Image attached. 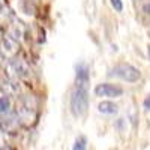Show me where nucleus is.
I'll list each match as a JSON object with an SVG mask.
<instances>
[{
  "mask_svg": "<svg viewBox=\"0 0 150 150\" xmlns=\"http://www.w3.org/2000/svg\"><path fill=\"white\" fill-rule=\"evenodd\" d=\"M12 20H14V15H12V11L9 6H3L0 8V21L2 23H11Z\"/></svg>",
  "mask_w": 150,
  "mask_h": 150,
  "instance_id": "ddd939ff",
  "label": "nucleus"
},
{
  "mask_svg": "<svg viewBox=\"0 0 150 150\" xmlns=\"http://www.w3.org/2000/svg\"><path fill=\"white\" fill-rule=\"evenodd\" d=\"M0 150H17V149L12 147V146H8V144H3L2 147H0Z\"/></svg>",
  "mask_w": 150,
  "mask_h": 150,
  "instance_id": "f3484780",
  "label": "nucleus"
},
{
  "mask_svg": "<svg viewBox=\"0 0 150 150\" xmlns=\"http://www.w3.org/2000/svg\"><path fill=\"white\" fill-rule=\"evenodd\" d=\"M3 38H5V36L2 35V30H0V42H2V39H3Z\"/></svg>",
  "mask_w": 150,
  "mask_h": 150,
  "instance_id": "412c9836",
  "label": "nucleus"
},
{
  "mask_svg": "<svg viewBox=\"0 0 150 150\" xmlns=\"http://www.w3.org/2000/svg\"><path fill=\"white\" fill-rule=\"evenodd\" d=\"M18 51H20V42L11 39L9 36H5L2 39V42H0V54L9 62V60H14L17 57Z\"/></svg>",
  "mask_w": 150,
  "mask_h": 150,
  "instance_id": "423d86ee",
  "label": "nucleus"
},
{
  "mask_svg": "<svg viewBox=\"0 0 150 150\" xmlns=\"http://www.w3.org/2000/svg\"><path fill=\"white\" fill-rule=\"evenodd\" d=\"M144 11L147 12V14H150V3H147V5L144 6Z\"/></svg>",
  "mask_w": 150,
  "mask_h": 150,
  "instance_id": "6ab92c4d",
  "label": "nucleus"
},
{
  "mask_svg": "<svg viewBox=\"0 0 150 150\" xmlns=\"http://www.w3.org/2000/svg\"><path fill=\"white\" fill-rule=\"evenodd\" d=\"M6 3H5V0H0V8H3Z\"/></svg>",
  "mask_w": 150,
  "mask_h": 150,
  "instance_id": "aec40b11",
  "label": "nucleus"
},
{
  "mask_svg": "<svg viewBox=\"0 0 150 150\" xmlns=\"http://www.w3.org/2000/svg\"><path fill=\"white\" fill-rule=\"evenodd\" d=\"M90 81V75H89V69L86 65H78L77 66V87H83L87 89V84Z\"/></svg>",
  "mask_w": 150,
  "mask_h": 150,
  "instance_id": "9d476101",
  "label": "nucleus"
},
{
  "mask_svg": "<svg viewBox=\"0 0 150 150\" xmlns=\"http://www.w3.org/2000/svg\"><path fill=\"white\" fill-rule=\"evenodd\" d=\"M117 105L114 102H111V101H104L98 105V110L99 112H102V114H116L117 112Z\"/></svg>",
  "mask_w": 150,
  "mask_h": 150,
  "instance_id": "9b49d317",
  "label": "nucleus"
},
{
  "mask_svg": "<svg viewBox=\"0 0 150 150\" xmlns=\"http://www.w3.org/2000/svg\"><path fill=\"white\" fill-rule=\"evenodd\" d=\"M72 150H87V140L86 137H78L77 140H75L74 146H72Z\"/></svg>",
  "mask_w": 150,
  "mask_h": 150,
  "instance_id": "4468645a",
  "label": "nucleus"
},
{
  "mask_svg": "<svg viewBox=\"0 0 150 150\" xmlns=\"http://www.w3.org/2000/svg\"><path fill=\"white\" fill-rule=\"evenodd\" d=\"M23 35H24V26H23V23L21 21H17V20H12L11 24H9V29H8L6 36H9L11 39L20 42Z\"/></svg>",
  "mask_w": 150,
  "mask_h": 150,
  "instance_id": "1a4fd4ad",
  "label": "nucleus"
},
{
  "mask_svg": "<svg viewBox=\"0 0 150 150\" xmlns=\"http://www.w3.org/2000/svg\"><path fill=\"white\" fill-rule=\"evenodd\" d=\"M11 107H12V101L8 96H0V116L11 112Z\"/></svg>",
  "mask_w": 150,
  "mask_h": 150,
  "instance_id": "f8f14e48",
  "label": "nucleus"
},
{
  "mask_svg": "<svg viewBox=\"0 0 150 150\" xmlns=\"http://www.w3.org/2000/svg\"><path fill=\"white\" fill-rule=\"evenodd\" d=\"M0 92H2V96L15 98V96L20 95V84L15 80L5 78V80L0 81Z\"/></svg>",
  "mask_w": 150,
  "mask_h": 150,
  "instance_id": "6e6552de",
  "label": "nucleus"
},
{
  "mask_svg": "<svg viewBox=\"0 0 150 150\" xmlns=\"http://www.w3.org/2000/svg\"><path fill=\"white\" fill-rule=\"evenodd\" d=\"M144 107H146L147 110H150V95L146 98V101H144Z\"/></svg>",
  "mask_w": 150,
  "mask_h": 150,
  "instance_id": "a211bd4d",
  "label": "nucleus"
},
{
  "mask_svg": "<svg viewBox=\"0 0 150 150\" xmlns=\"http://www.w3.org/2000/svg\"><path fill=\"white\" fill-rule=\"evenodd\" d=\"M95 95L99 98H119L123 95V89L117 84L101 83L95 87Z\"/></svg>",
  "mask_w": 150,
  "mask_h": 150,
  "instance_id": "0eeeda50",
  "label": "nucleus"
},
{
  "mask_svg": "<svg viewBox=\"0 0 150 150\" xmlns=\"http://www.w3.org/2000/svg\"><path fill=\"white\" fill-rule=\"evenodd\" d=\"M3 72L6 75V78L15 80V81L29 80L32 77L30 65L21 57H15L14 60H9L6 63V66H5V69H3Z\"/></svg>",
  "mask_w": 150,
  "mask_h": 150,
  "instance_id": "f03ea898",
  "label": "nucleus"
},
{
  "mask_svg": "<svg viewBox=\"0 0 150 150\" xmlns=\"http://www.w3.org/2000/svg\"><path fill=\"white\" fill-rule=\"evenodd\" d=\"M20 128H21V123L18 120L17 112L11 111L0 116V131L3 134H17Z\"/></svg>",
  "mask_w": 150,
  "mask_h": 150,
  "instance_id": "39448f33",
  "label": "nucleus"
},
{
  "mask_svg": "<svg viewBox=\"0 0 150 150\" xmlns=\"http://www.w3.org/2000/svg\"><path fill=\"white\" fill-rule=\"evenodd\" d=\"M17 116L23 128H32L38 122V102L32 95H24L20 98V105L17 108Z\"/></svg>",
  "mask_w": 150,
  "mask_h": 150,
  "instance_id": "f257e3e1",
  "label": "nucleus"
},
{
  "mask_svg": "<svg viewBox=\"0 0 150 150\" xmlns=\"http://www.w3.org/2000/svg\"><path fill=\"white\" fill-rule=\"evenodd\" d=\"M6 63H8V60L0 54V71H3L5 69V66H6Z\"/></svg>",
  "mask_w": 150,
  "mask_h": 150,
  "instance_id": "dca6fc26",
  "label": "nucleus"
},
{
  "mask_svg": "<svg viewBox=\"0 0 150 150\" xmlns=\"http://www.w3.org/2000/svg\"><path fill=\"white\" fill-rule=\"evenodd\" d=\"M89 108V93L87 89L75 87L71 93V112L75 117H83Z\"/></svg>",
  "mask_w": 150,
  "mask_h": 150,
  "instance_id": "7ed1b4c3",
  "label": "nucleus"
},
{
  "mask_svg": "<svg viewBox=\"0 0 150 150\" xmlns=\"http://www.w3.org/2000/svg\"><path fill=\"white\" fill-rule=\"evenodd\" d=\"M111 75L126 81V83H137L141 78V72L138 68H135L129 63H120L111 69Z\"/></svg>",
  "mask_w": 150,
  "mask_h": 150,
  "instance_id": "20e7f679",
  "label": "nucleus"
},
{
  "mask_svg": "<svg viewBox=\"0 0 150 150\" xmlns=\"http://www.w3.org/2000/svg\"><path fill=\"white\" fill-rule=\"evenodd\" d=\"M110 2H111V6L114 8V11H117V12L123 11V2L122 0H110Z\"/></svg>",
  "mask_w": 150,
  "mask_h": 150,
  "instance_id": "2eb2a0df",
  "label": "nucleus"
}]
</instances>
